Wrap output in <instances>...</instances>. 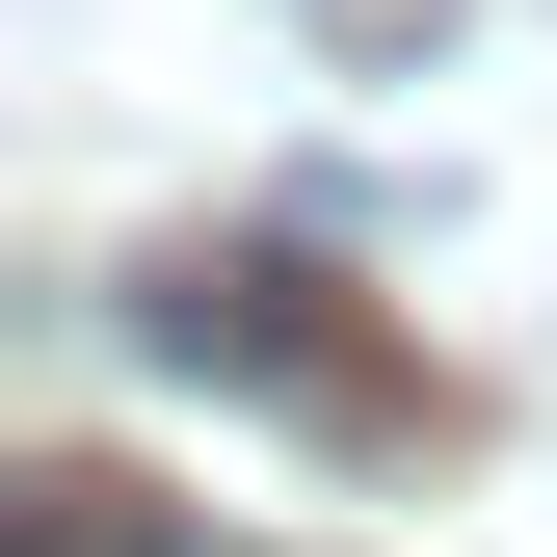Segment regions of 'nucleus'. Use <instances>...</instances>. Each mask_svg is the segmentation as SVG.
<instances>
[{
    "instance_id": "1",
    "label": "nucleus",
    "mask_w": 557,
    "mask_h": 557,
    "mask_svg": "<svg viewBox=\"0 0 557 557\" xmlns=\"http://www.w3.org/2000/svg\"><path fill=\"white\" fill-rule=\"evenodd\" d=\"M133 345H160V372L293 398V425H345V451L398 425V345H372V319H319V265H293V239H186L160 293H133Z\"/></svg>"
}]
</instances>
